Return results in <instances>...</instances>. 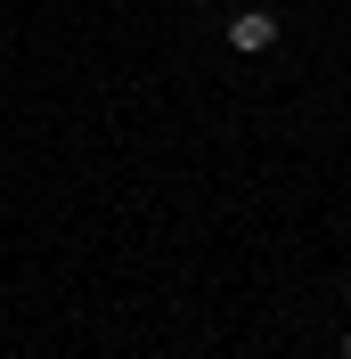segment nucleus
<instances>
[{"label": "nucleus", "instance_id": "obj_2", "mask_svg": "<svg viewBox=\"0 0 351 359\" xmlns=\"http://www.w3.org/2000/svg\"><path fill=\"white\" fill-rule=\"evenodd\" d=\"M343 359H351V327H343Z\"/></svg>", "mask_w": 351, "mask_h": 359}, {"label": "nucleus", "instance_id": "obj_1", "mask_svg": "<svg viewBox=\"0 0 351 359\" xmlns=\"http://www.w3.org/2000/svg\"><path fill=\"white\" fill-rule=\"evenodd\" d=\"M270 41H278V17H270V8H237V17H229V49H245V57H262Z\"/></svg>", "mask_w": 351, "mask_h": 359}, {"label": "nucleus", "instance_id": "obj_3", "mask_svg": "<svg viewBox=\"0 0 351 359\" xmlns=\"http://www.w3.org/2000/svg\"><path fill=\"white\" fill-rule=\"evenodd\" d=\"M343 302H351V278H343Z\"/></svg>", "mask_w": 351, "mask_h": 359}]
</instances>
